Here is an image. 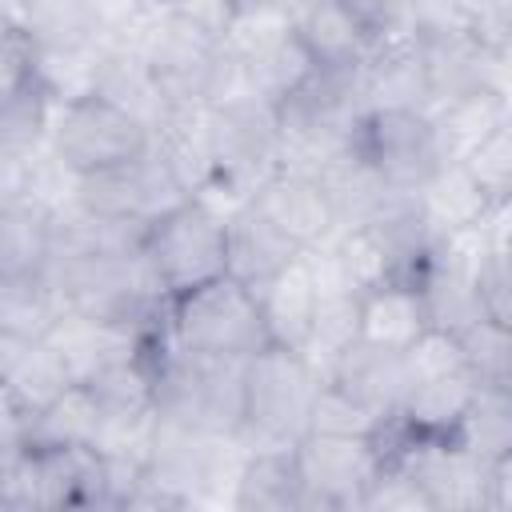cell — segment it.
Instances as JSON below:
<instances>
[{"instance_id":"obj_1","label":"cell","mask_w":512,"mask_h":512,"mask_svg":"<svg viewBox=\"0 0 512 512\" xmlns=\"http://www.w3.org/2000/svg\"><path fill=\"white\" fill-rule=\"evenodd\" d=\"M324 388V368L292 344H264L244 360V428L248 448H292L312 432V408Z\"/></svg>"},{"instance_id":"obj_2","label":"cell","mask_w":512,"mask_h":512,"mask_svg":"<svg viewBox=\"0 0 512 512\" xmlns=\"http://www.w3.org/2000/svg\"><path fill=\"white\" fill-rule=\"evenodd\" d=\"M140 256L160 296L176 300L216 276H228V216L204 196H188L144 228Z\"/></svg>"},{"instance_id":"obj_3","label":"cell","mask_w":512,"mask_h":512,"mask_svg":"<svg viewBox=\"0 0 512 512\" xmlns=\"http://www.w3.org/2000/svg\"><path fill=\"white\" fill-rule=\"evenodd\" d=\"M168 336L180 348L220 360H248L264 344H272L256 288H248L232 272L168 300Z\"/></svg>"},{"instance_id":"obj_4","label":"cell","mask_w":512,"mask_h":512,"mask_svg":"<svg viewBox=\"0 0 512 512\" xmlns=\"http://www.w3.org/2000/svg\"><path fill=\"white\" fill-rule=\"evenodd\" d=\"M152 124L108 100L104 92H80L56 104L48 148L72 176H92L108 168H124L152 152Z\"/></svg>"},{"instance_id":"obj_5","label":"cell","mask_w":512,"mask_h":512,"mask_svg":"<svg viewBox=\"0 0 512 512\" xmlns=\"http://www.w3.org/2000/svg\"><path fill=\"white\" fill-rule=\"evenodd\" d=\"M352 152L396 192H420L444 164L428 108H368L352 128Z\"/></svg>"},{"instance_id":"obj_6","label":"cell","mask_w":512,"mask_h":512,"mask_svg":"<svg viewBox=\"0 0 512 512\" xmlns=\"http://www.w3.org/2000/svg\"><path fill=\"white\" fill-rule=\"evenodd\" d=\"M292 448L304 476V508H360L364 488L384 468L376 436L308 432Z\"/></svg>"},{"instance_id":"obj_7","label":"cell","mask_w":512,"mask_h":512,"mask_svg":"<svg viewBox=\"0 0 512 512\" xmlns=\"http://www.w3.org/2000/svg\"><path fill=\"white\" fill-rule=\"evenodd\" d=\"M0 384H4V448H16L28 416H36L60 392H68L76 376L52 336L24 340L0 332Z\"/></svg>"},{"instance_id":"obj_8","label":"cell","mask_w":512,"mask_h":512,"mask_svg":"<svg viewBox=\"0 0 512 512\" xmlns=\"http://www.w3.org/2000/svg\"><path fill=\"white\" fill-rule=\"evenodd\" d=\"M252 200L296 240L304 244L308 252L312 248H324L344 224H340V212L324 188V180L308 168H292V164H280L256 192Z\"/></svg>"},{"instance_id":"obj_9","label":"cell","mask_w":512,"mask_h":512,"mask_svg":"<svg viewBox=\"0 0 512 512\" xmlns=\"http://www.w3.org/2000/svg\"><path fill=\"white\" fill-rule=\"evenodd\" d=\"M292 32L304 44L316 72H360L380 44L376 28L352 0H316L292 16Z\"/></svg>"},{"instance_id":"obj_10","label":"cell","mask_w":512,"mask_h":512,"mask_svg":"<svg viewBox=\"0 0 512 512\" xmlns=\"http://www.w3.org/2000/svg\"><path fill=\"white\" fill-rule=\"evenodd\" d=\"M420 36V52H424V68H428V88H432V108L464 88L476 84H492L496 80V64L504 60L500 52H492L488 44H480L464 24L444 20V24H428L416 28ZM428 108V112H432Z\"/></svg>"},{"instance_id":"obj_11","label":"cell","mask_w":512,"mask_h":512,"mask_svg":"<svg viewBox=\"0 0 512 512\" xmlns=\"http://www.w3.org/2000/svg\"><path fill=\"white\" fill-rule=\"evenodd\" d=\"M300 256H308V248L296 244L256 200H244L228 212V272L248 288L268 284Z\"/></svg>"},{"instance_id":"obj_12","label":"cell","mask_w":512,"mask_h":512,"mask_svg":"<svg viewBox=\"0 0 512 512\" xmlns=\"http://www.w3.org/2000/svg\"><path fill=\"white\" fill-rule=\"evenodd\" d=\"M368 108H432L428 68L416 32L384 36L360 68Z\"/></svg>"},{"instance_id":"obj_13","label":"cell","mask_w":512,"mask_h":512,"mask_svg":"<svg viewBox=\"0 0 512 512\" xmlns=\"http://www.w3.org/2000/svg\"><path fill=\"white\" fill-rule=\"evenodd\" d=\"M324 376L332 384H340L348 396H356L360 404H368L380 416H396L400 400L408 392V360L396 348H380L368 340L348 344L328 368Z\"/></svg>"},{"instance_id":"obj_14","label":"cell","mask_w":512,"mask_h":512,"mask_svg":"<svg viewBox=\"0 0 512 512\" xmlns=\"http://www.w3.org/2000/svg\"><path fill=\"white\" fill-rule=\"evenodd\" d=\"M476 388L480 384H476V376L468 368L412 380L404 400H400L396 420L404 424V432L412 440H456L460 420H464Z\"/></svg>"},{"instance_id":"obj_15","label":"cell","mask_w":512,"mask_h":512,"mask_svg":"<svg viewBox=\"0 0 512 512\" xmlns=\"http://www.w3.org/2000/svg\"><path fill=\"white\" fill-rule=\"evenodd\" d=\"M56 204L12 192L0 204V276H36L52 260Z\"/></svg>"},{"instance_id":"obj_16","label":"cell","mask_w":512,"mask_h":512,"mask_svg":"<svg viewBox=\"0 0 512 512\" xmlns=\"http://www.w3.org/2000/svg\"><path fill=\"white\" fill-rule=\"evenodd\" d=\"M508 112H512V96L504 92L500 80L476 84V88H464L440 100L432 108V124H436L444 160H464L484 136H492L508 120Z\"/></svg>"},{"instance_id":"obj_17","label":"cell","mask_w":512,"mask_h":512,"mask_svg":"<svg viewBox=\"0 0 512 512\" xmlns=\"http://www.w3.org/2000/svg\"><path fill=\"white\" fill-rule=\"evenodd\" d=\"M432 328L424 292L412 280H380L376 288L360 292V340L408 352Z\"/></svg>"},{"instance_id":"obj_18","label":"cell","mask_w":512,"mask_h":512,"mask_svg":"<svg viewBox=\"0 0 512 512\" xmlns=\"http://www.w3.org/2000/svg\"><path fill=\"white\" fill-rule=\"evenodd\" d=\"M232 508L304 512V476L296 464V448H248L236 472Z\"/></svg>"},{"instance_id":"obj_19","label":"cell","mask_w":512,"mask_h":512,"mask_svg":"<svg viewBox=\"0 0 512 512\" xmlns=\"http://www.w3.org/2000/svg\"><path fill=\"white\" fill-rule=\"evenodd\" d=\"M256 296H260L264 324H268L272 340L308 352L312 328H316V296H320V292H316L312 260L300 256L292 268H284L280 276H272L268 284H260Z\"/></svg>"},{"instance_id":"obj_20","label":"cell","mask_w":512,"mask_h":512,"mask_svg":"<svg viewBox=\"0 0 512 512\" xmlns=\"http://www.w3.org/2000/svg\"><path fill=\"white\" fill-rule=\"evenodd\" d=\"M420 204H424L428 224L440 236H472L492 216V200L472 180L464 160H444L440 172L420 188Z\"/></svg>"},{"instance_id":"obj_21","label":"cell","mask_w":512,"mask_h":512,"mask_svg":"<svg viewBox=\"0 0 512 512\" xmlns=\"http://www.w3.org/2000/svg\"><path fill=\"white\" fill-rule=\"evenodd\" d=\"M68 316V304L48 272L36 276H0V332L44 340Z\"/></svg>"},{"instance_id":"obj_22","label":"cell","mask_w":512,"mask_h":512,"mask_svg":"<svg viewBox=\"0 0 512 512\" xmlns=\"http://www.w3.org/2000/svg\"><path fill=\"white\" fill-rule=\"evenodd\" d=\"M100 428H104L100 408H96L92 392L76 380L48 408H40L36 416H28L20 444H96L100 440Z\"/></svg>"},{"instance_id":"obj_23","label":"cell","mask_w":512,"mask_h":512,"mask_svg":"<svg viewBox=\"0 0 512 512\" xmlns=\"http://www.w3.org/2000/svg\"><path fill=\"white\" fill-rule=\"evenodd\" d=\"M452 444H460L484 464L508 456L512 452V388L480 384Z\"/></svg>"},{"instance_id":"obj_24","label":"cell","mask_w":512,"mask_h":512,"mask_svg":"<svg viewBox=\"0 0 512 512\" xmlns=\"http://www.w3.org/2000/svg\"><path fill=\"white\" fill-rule=\"evenodd\" d=\"M460 352H464V368L476 376V384H496V388H512V328L480 316L468 328L456 332Z\"/></svg>"},{"instance_id":"obj_25","label":"cell","mask_w":512,"mask_h":512,"mask_svg":"<svg viewBox=\"0 0 512 512\" xmlns=\"http://www.w3.org/2000/svg\"><path fill=\"white\" fill-rule=\"evenodd\" d=\"M388 416L372 412L368 404H360L356 396H348L340 384H332L324 376V388L316 396L312 408V432H336V436H376L384 428Z\"/></svg>"},{"instance_id":"obj_26","label":"cell","mask_w":512,"mask_h":512,"mask_svg":"<svg viewBox=\"0 0 512 512\" xmlns=\"http://www.w3.org/2000/svg\"><path fill=\"white\" fill-rule=\"evenodd\" d=\"M512 116V112H508ZM464 168L472 172V180L484 188V196L496 204L512 200V120H504L492 136H484L468 156Z\"/></svg>"},{"instance_id":"obj_27","label":"cell","mask_w":512,"mask_h":512,"mask_svg":"<svg viewBox=\"0 0 512 512\" xmlns=\"http://www.w3.org/2000/svg\"><path fill=\"white\" fill-rule=\"evenodd\" d=\"M440 4L480 44L508 56V48H512V0H440Z\"/></svg>"},{"instance_id":"obj_28","label":"cell","mask_w":512,"mask_h":512,"mask_svg":"<svg viewBox=\"0 0 512 512\" xmlns=\"http://www.w3.org/2000/svg\"><path fill=\"white\" fill-rule=\"evenodd\" d=\"M476 280H480V308H484V316H492V320L512 328V260H504L492 248H484Z\"/></svg>"},{"instance_id":"obj_29","label":"cell","mask_w":512,"mask_h":512,"mask_svg":"<svg viewBox=\"0 0 512 512\" xmlns=\"http://www.w3.org/2000/svg\"><path fill=\"white\" fill-rule=\"evenodd\" d=\"M480 236H484V248H492L504 260H512V200H504V204L492 208V216L480 228Z\"/></svg>"},{"instance_id":"obj_30","label":"cell","mask_w":512,"mask_h":512,"mask_svg":"<svg viewBox=\"0 0 512 512\" xmlns=\"http://www.w3.org/2000/svg\"><path fill=\"white\" fill-rule=\"evenodd\" d=\"M488 484H492V508H512V452L492 460Z\"/></svg>"},{"instance_id":"obj_31","label":"cell","mask_w":512,"mask_h":512,"mask_svg":"<svg viewBox=\"0 0 512 512\" xmlns=\"http://www.w3.org/2000/svg\"><path fill=\"white\" fill-rule=\"evenodd\" d=\"M156 12H188V8H200L204 0H148Z\"/></svg>"},{"instance_id":"obj_32","label":"cell","mask_w":512,"mask_h":512,"mask_svg":"<svg viewBox=\"0 0 512 512\" xmlns=\"http://www.w3.org/2000/svg\"><path fill=\"white\" fill-rule=\"evenodd\" d=\"M272 4H276L284 16H296V12H304V8H308V4H316V0H272Z\"/></svg>"},{"instance_id":"obj_33","label":"cell","mask_w":512,"mask_h":512,"mask_svg":"<svg viewBox=\"0 0 512 512\" xmlns=\"http://www.w3.org/2000/svg\"><path fill=\"white\" fill-rule=\"evenodd\" d=\"M508 120H512V116H508Z\"/></svg>"}]
</instances>
